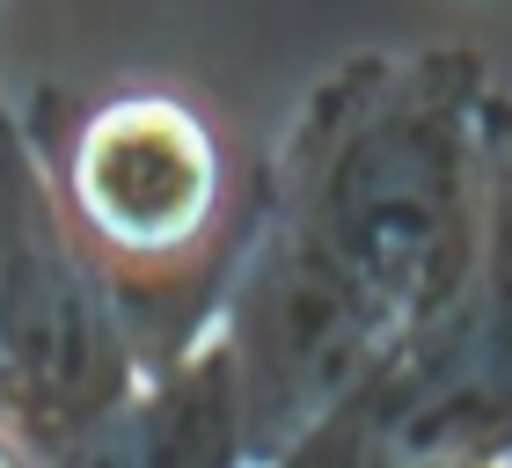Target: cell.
I'll return each instance as SVG.
<instances>
[{
    "label": "cell",
    "instance_id": "6da1fadb",
    "mask_svg": "<svg viewBox=\"0 0 512 468\" xmlns=\"http://www.w3.org/2000/svg\"><path fill=\"white\" fill-rule=\"evenodd\" d=\"M498 81L469 44L352 52L249 183L213 337L249 468L344 403L461 293L483 242Z\"/></svg>",
    "mask_w": 512,
    "mask_h": 468
},
{
    "label": "cell",
    "instance_id": "8992f818",
    "mask_svg": "<svg viewBox=\"0 0 512 468\" xmlns=\"http://www.w3.org/2000/svg\"><path fill=\"white\" fill-rule=\"evenodd\" d=\"M425 468H505V461H425Z\"/></svg>",
    "mask_w": 512,
    "mask_h": 468
},
{
    "label": "cell",
    "instance_id": "5b68a950",
    "mask_svg": "<svg viewBox=\"0 0 512 468\" xmlns=\"http://www.w3.org/2000/svg\"><path fill=\"white\" fill-rule=\"evenodd\" d=\"M44 468H249L220 344L198 337L183 359L154 366L103 425H88Z\"/></svg>",
    "mask_w": 512,
    "mask_h": 468
},
{
    "label": "cell",
    "instance_id": "7a4b0ae2",
    "mask_svg": "<svg viewBox=\"0 0 512 468\" xmlns=\"http://www.w3.org/2000/svg\"><path fill=\"white\" fill-rule=\"evenodd\" d=\"M22 132L74 234L118 286L147 366L183 359L213 330L227 264L249 227V198L235 191L213 117L169 88H118L81 110L30 103Z\"/></svg>",
    "mask_w": 512,
    "mask_h": 468
},
{
    "label": "cell",
    "instance_id": "ba28073f",
    "mask_svg": "<svg viewBox=\"0 0 512 468\" xmlns=\"http://www.w3.org/2000/svg\"><path fill=\"white\" fill-rule=\"evenodd\" d=\"M505 468H512V461H505Z\"/></svg>",
    "mask_w": 512,
    "mask_h": 468
},
{
    "label": "cell",
    "instance_id": "277c9868",
    "mask_svg": "<svg viewBox=\"0 0 512 468\" xmlns=\"http://www.w3.org/2000/svg\"><path fill=\"white\" fill-rule=\"evenodd\" d=\"M330 468L512 461V88L491 103L483 242L461 293L308 425Z\"/></svg>",
    "mask_w": 512,
    "mask_h": 468
},
{
    "label": "cell",
    "instance_id": "3957f363",
    "mask_svg": "<svg viewBox=\"0 0 512 468\" xmlns=\"http://www.w3.org/2000/svg\"><path fill=\"white\" fill-rule=\"evenodd\" d=\"M147 373L118 286L66 220L22 110L0 96V447L30 468L59 461Z\"/></svg>",
    "mask_w": 512,
    "mask_h": 468
},
{
    "label": "cell",
    "instance_id": "52a82bcc",
    "mask_svg": "<svg viewBox=\"0 0 512 468\" xmlns=\"http://www.w3.org/2000/svg\"><path fill=\"white\" fill-rule=\"evenodd\" d=\"M0 468H30V461H22V454H8V447H0Z\"/></svg>",
    "mask_w": 512,
    "mask_h": 468
}]
</instances>
